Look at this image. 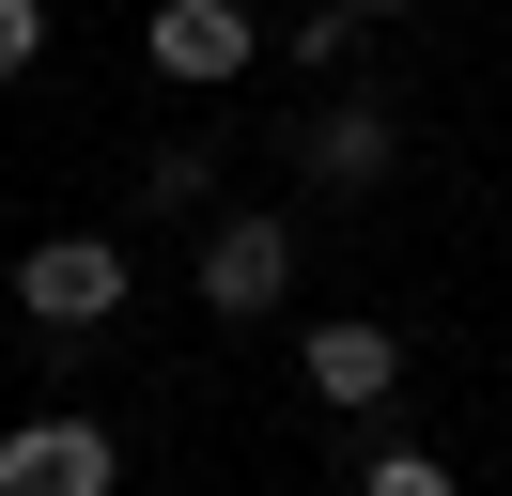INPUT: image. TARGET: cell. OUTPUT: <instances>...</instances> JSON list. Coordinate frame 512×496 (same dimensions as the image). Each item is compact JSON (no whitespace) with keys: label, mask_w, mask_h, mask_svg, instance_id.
<instances>
[{"label":"cell","mask_w":512,"mask_h":496,"mask_svg":"<svg viewBox=\"0 0 512 496\" xmlns=\"http://www.w3.org/2000/svg\"><path fill=\"white\" fill-rule=\"evenodd\" d=\"M47 62V0H0V78H32Z\"/></svg>","instance_id":"cell-9"},{"label":"cell","mask_w":512,"mask_h":496,"mask_svg":"<svg viewBox=\"0 0 512 496\" xmlns=\"http://www.w3.org/2000/svg\"><path fill=\"white\" fill-rule=\"evenodd\" d=\"M280 155H295V186H326V202H373V186L404 171V109H388V93H326V109L280 124Z\"/></svg>","instance_id":"cell-1"},{"label":"cell","mask_w":512,"mask_h":496,"mask_svg":"<svg viewBox=\"0 0 512 496\" xmlns=\"http://www.w3.org/2000/svg\"><path fill=\"white\" fill-rule=\"evenodd\" d=\"M140 295V264L109 233H47V248H16V310L32 326H109V310Z\"/></svg>","instance_id":"cell-3"},{"label":"cell","mask_w":512,"mask_h":496,"mask_svg":"<svg viewBox=\"0 0 512 496\" xmlns=\"http://www.w3.org/2000/svg\"><path fill=\"white\" fill-rule=\"evenodd\" d=\"M140 202H156V217H202V202H218V140H156V155H140Z\"/></svg>","instance_id":"cell-7"},{"label":"cell","mask_w":512,"mask_h":496,"mask_svg":"<svg viewBox=\"0 0 512 496\" xmlns=\"http://www.w3.org/2000/svg\"><path fill=\"white\" fill-rule=\"evenodd\" d=\"M202 310L218 326H264V310L295 295V217H264V202H233V217H202Z\"/></svg>","instance_id":"cell-2"},{"label":"cell","mask_w":512,"mask_h":496,"mask_svg":"<svg viewBox=\"0 0 512 496\" xmlns=\"http://www.w3.org/2000/svg\"><path fill=\"white\" fill-rule=\"evenodd\" d=\"M140 62L187 78V93H233L264 62V16H249V0H156V16H140Z\"/></svg>","instance_id":"cell-4"},{"label":"cell","mask_w":512,"mask_h":496,"mask_svg":"<svg viewBox=\"0 0 512 496\" xmlns=\"http://www.w3.org/2000/svg\"><path fill=\"white\" fill-rule=\"evenodd\" d=\"M295 372H311V403H326V419H373V403L404 388V341H388L373 310H326V326L295 341Z\"/></svg>","instance_id":"cell-6"},{"label":"cell","mask_w":512,"mask_h":496,"mask_svg":"<svg viewBox=\"0 0 512 496\" xmlns=\"http://www.w3.org/2000/svg\"><path fill=\"white\" fill-rule=\"evenodd\" d=\"M357 496H466V481H450L435 450H373V465H357Z\"/></svg>","instance_id":"cell-8"},{"label":"cell","mask_w":512,"mask_h":496,"mask_svg":"<svg viewBox=\"0 0 512 496\" xmlns=\"http://www.w3.org/2000/svg\"><path fill=\"white\" fill-rule=\"evenodd\" d=\"M125 481V450H109V419H78V403H47V419L0 434V496H109Z\"/></svg>","instance_id":"cell-5"}]
</instances>
